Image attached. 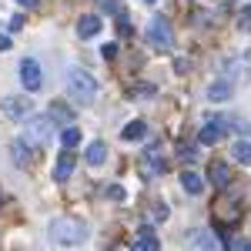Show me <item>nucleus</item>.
Wrapping results in <instances>:
<instances>
[{"instance_id": "f257e3e1", "label": "nucleus", "mask_w": 251, "mask_h": 251, "mask_svg": "<svg viewBox=\"0 0 251 251\" xmlns=\"http://www.w3.org/2000/svg\"><path fill=\"white\" fill-rule=\"evenodd\" d=\"M50 241L60 248H77L87 241V225L80 218H54L50 221Z\"/></svg>"}, {"instance_id": "f03ea898", "label": "nucleus", "mask_w": 251, "mask_h": 251, "mask_svg": "<svg viewBox=\"0 0 251 251\" xmlns=\"http://www.w3.org/2000/svg\"><path fill=\"white\" fill-rule=\"evenodd\" d=\"M97 80L87 74V71H80V67H71V74H67V97L77 104V107H91L97 100Z\"/></svg>"}, {"instance_id": "7ed1b4c3", "label": "nucleus", "mask_w": 251, "mask_h": 251, "mask_svg": "<svg viewBox=\"0 0 251 251\" xmlns=\"http://www.w3.org/2000/svg\"><path fill=\"white\" fill-rule=\"evenodd\" d=\"M50 137H54V121H50V117H30V121L24 124V141H27L30 148H44Z\"/></svg>"}, {"instance_id": "20e7f679", "label": "nucleus", "mask_w": 251, "mask_h": 251, "mask_svg": "<svg viewBox=\"0 0 251 251\" xmlns=\"http://www.w3.org/2000/svg\"><path fill=\"white\" fill-rule=\"evenodd\" d=\"M148 44H154L157 50H168V47L174 44L171 20L168 17H151V24H148Z\"/></svg>"}, {"instance_id": "39448f33", "label": "nucleus", "mask_w": 251, "mask_h": 251, "mask_svg": "<svg viewBox=\"0 0 251 251\" xmlns=\"http://www.w3.org/2000/svg\"><path fill=\"white\" fill-rule=\"evenodd\" d=\"M221 71H225V80L231 84V87H238V84H248L251 77V60L248 57H231L221 64Z\"/></svg>"}, {"instance_id": "423d86ee", "label": "nucleus", "mask_w": 251, "mask_h": 251, "mask_svg": "<svg viewBox=\"0 0 251 251\" xmlns=\"http://www.w3.org/2000/svg\"><path fill=\"white\" fill-rule=\"evenodd\" d=\"M0 111L7 121H24V117H30V97H3Z\"/></svg>"}, {"instance_id": "0eeeda50", "label": "nucleus", "mask_w": 251, "mask_h": 251, "mask_svg": "<svg viewBox=\"0 0 251 251\" xmlns=\"http://www.w3.org/2000/svg\"><path fill=\"white\" fill-rule=\"evenodd\" d=\"M20 80H24L27 91H40V84H44V71H40V64L34 57L20 60Z\"/></svg>"}, {"instance_id": "6e6552de", "label": "nucleus", "mask_w": 251, "mask_h": 251, "mask_svg": "<svg viewBox=\"0 0 251 251\" xmlns=\"http://www.w3.org/2000/svg\"><path fill=\"white\" fill-rule=\"evenodd\" d=\"M225 131H228V117H208L204 127H201V134H198V141L201 144H218L225 137Z\"/></svg>"}, {"instance_id": "1a4fd4ad", "label": "nucleus", "mask_w": 251, "mask_h": 251, "mask_svg": "<svg viewBox=\"0 0 251 251\" xmlns=\"http://www.w3.org/2000/svg\"><path fill=\"white\" fill-rule=\"evenodd\" d=\"M47 117L54 121V124H74V111H71V104H64V100H50L47 104Z\"/></svg>"}, {"instance_id": "9d476101", "label": "nucleus", "mask_w": 251, "mask_h": 251, "mask_svg": "<svg viewBox=\"0 0 251 251\" xmlns=\"http://www.w3.org/2000/svg\"><path fill=\"white\" fill-rule=\"evenodd\" d=\"M77 168V157H74V148H67L64 154L57 157V168H54V181H67Z\"/></svg>"}, {"instance_id": "9b49d317", "label": "nucleus", "mask_w": 251, "mask_h": 251, "mask_svg": "<svg viewBox=\"0 0 251 251\" xmlns=\"http://www.w3.org/2000/svg\"><path fill=\"white\" fill-rule=\"evenodd\" d=\"M188 241H191L194 251H218V241H214L211 231H191V234H188Z\"/></svg>"}, {"instance_id": "f8f14e48", "label": "nucleus", "mask_w": 251, "mask_h": 251, "mask_svg": "<svg viewBox=\"0 0 251 251\" xmlns=\"http://www.w3.org/2000/svg\"><path fill=\"white\" fill-rule=\"evenodd\" d=\"M208 174H211V184H218V188H228V181H231V168L225 161H211Z\"/></svg>"}, {"instance_id": "ddd939ff", "label": "nucleus", "mask_w": 251, "mask_h": 251, "mask_svg": "<svg viewBox=\"0 0 251 251\" xmlns=\"http://www.w3.org/2000/svg\"><path fill=\"white\" fill-rule=\"evenodd\" d=\"M231 94H234V87L228 84V80H214L211 87L204 91V97H208V100H214V104H221V100H228Z\"/></svg>"}, {"instance_id": "4468645a", "label": "nucleus", "mask_w": 251, "mask_h": 251, "mask_svg": "<svg viewBox=\"0 0 251 251\" xmlns=\"http://www.w3.org/2000/svg\"><path fill=\"white\" fill-rule=\"evenodd\" d=\"M100 27H104V20L97 17V14H84V17L77 20V34L80 37H94Z\"/></svg>"}, {"instance_id": "2eb2a0df", "label": "nucleus", "mask_w": 251, "mask_h": 251, "mask_svg": "<svg viewBox=\"0 0 251 251\" xmlns=\"http://www.w3.org/2000/svg\"><path fill=\"white\" fill-rule=\"evenodd\" d=\"M134 251H161L157 234L151 231V228H141V231H137V241H134Z\"/></svg>"}, {"instance_id": "dca6fc26", "label": "nucleus", "mask_w": 251, "mask_h": 251, "mask_svg": "<svg viewBox=\"0 0 251 251\" xmlns=\"http://www.w3.org/2000/svg\"><path fill=\"white\" fill-rule=\"evenodd\" d=\"M10 157L17 161L20 168H27V164H30V144H27L24 137H20V141H14V144H10Z\"/></svg>"}, {"instance_id": "f3484780", "label": "nucleus", "mask_w": 251, "mask_h": 251, "mask_svg": "<svg viewBox=\"0 0 251 251\" xmlns=\"http://www.w3.org/2000/svg\"><path fill=\"white\" fill-rule=\"evenodd\" d=\"M84 161H87V164H91V168H100V164H104V161H107V148H104V144H100V141H94V144H91V148H87V154H84Z\"/></svg>"}, {"instance_id": "a211bd4d", "label": "nucleus", "mask_w": 251, "mask_h": 251, "mask_svg": "<svg viewBox=\"0 0 251 251\" xmlns=\"http://www.w3.org/2000/svg\"><path fill=\"white\" fill-rule=\"evenodd\" d=\"M181 184H184V191H188V194H201V191H204V177L194 174V171L181 174Z\"/></svg>"}, {"instance_id": "6ab92c4d", "label": "nucleus", "mask_w": 251, "mask_h": 251, "mask_svg": "<svg viewBox=\"0 0 251 251\" xmlns=\"http://www.w3.org/2000/svg\"><path fill=\"white\" fill-rule=\"evenodd\" d=\"M144 134H148V124H144V121H131V124L121 131V137H124V141H141Z\"/></svg>"}, {"instance_id": "aec40b11", "label": "nucleus", "mask_w": 251, "mask_h": 251, "mask_svg": "<svg viewBox=\"0 0 251 251\" xmlns=\"http://www.w3.org/2000/svg\"><path fill=\"white\" fill-rule=\"evenodd\" d=\"M231 154H234L238 164H248L251 168V141H238V144L231 148Z\"/></svg>"}, {"instance_id": "412c9836", "label": "nucleus", "mask_w": 251, "mask_h": 251, "mask_svg": "<svg viewBox=\"0 0 251 251\" xmlns=\"http://www.w3.org/2000/svg\"><path fill=\"white\" fill-rule=\"evenodd\" d=\"M60 144H64V148H77V144H80V131L74 127V124H67V127H64V134H60Z\"/></svg>"}, {"instance_id": "4be33fe9", "label": "nucleus", "mask_w": 251, "mask_h": 251, "mask_svg": "<svg viewBox=\"0 0 251 251\" xmlns=\"http://www.w3.org/2000/svg\"><path fill=\"white\" fill-rule=\"evenodd\" d=\"M141 171H144L148 177H151V174H161V171H164V164H161L157 157H154V161H151V157H144V164H141Z\"/></svg>"}, {"instance_id": "5701e85b", "label": "nucleus", "mask_w": 251, "mask_h": 251, "mask_svg": "<svg viewBox=\"0 0 251 251\" xmlns=\"http://www.w3.org/2000/svg\"><path fill=\"white\" fill-rule=\"evenodd\" d=\"M177 157L191 164V161H198V148H194V144H181V148H177Z\"/></svg>"}, {"instance_id": "b1692460", "label": "nucleus", "mask_w": 251, "mask_h": 251, "mask_svg": "<svg viewBox=\"0 0 251 251\" xmlns=\"http://www.w3.org/2000/svg\"><path fill=\"white\" fill-rule=\"evenodd\" d=\"M154 84H134V87H131V97H154Z\"/></svg>"}, {"instance_id": "393cba45", "label": "nucleus", "mask_w": 251, "mask_h": 251, "mask_svg": "<svg viewBox=\"0 0 251 251\" xmlns=\"http://www.w3.org/2000/svg\"><path fill=\"white\" fill-rule=\"evenodd\" d=\"M228 248L231 251H251V241L248 238H228Z\"/></svg>"}, {"instance_id": "a878e982", "label": "nucleus", "mask_w": 251, "mask_h": 251, "mask_svg": "<svg viewBox=\"0 0 251 251\" xmlns=\"http://www.w3.org/2000/svg\"><path fill=\"white\" fill-rule=\"evenodd\" d=\"M231 124H234V127H238V131H241V134H251V124H248V121H245V117H234Z\"/></svg>"}, {"instance_id": "bb28decb", "label": "nucleus", "mask_w": 251, "mask_h": 251, "mask_svg": "<svg viewBox=\"0 0 251 251\" xmlns=\"http://www.w3.org/2000/svg\"><path fill=\"white\" fill-rule=\"evenodd\" d=\"M104 57H107V60L117 57V47H114V44H107V47H104Z\"/></svg>"}, {"instance_id": "cd10ccee", "label": "nucleus", "mask_w": 251, "mask_h": 251, "mask_svg": "<svg viewBox=\"0 0 251 251\" xmlns=\"http://www.w3.org/2000/svg\"><path fill=\"white\" fill-rule=\"evenodd\" d=\"M107 194H111L114 201H121V198H124V188H117V184H114V188H111V191H107Z\"/></svg>"}, {"instance_id": "c85d7f7f", "label": "nucleus", "mask_w": 251, "mask_h": 251, "mask_svg": "<svg viewBox=\"0 0 251 251\" xmlns=\"http://www.w3.org/2000/svg\"><path fill=\"white\" fill-rule=\"evenodd\" d=\"M7 47H10V37H7V34H0V50H7Z\"/></svg>"}, {"instance_id": "c756f323", "label": "nucleus", "mask_w": 251, "mask_h": 251, "mask_svg": "<svg viewBox=\"0 0 251 251\" xmlns=\"http://www.w3.org/2000/svg\"><path fill=\"white\" fill-rule=\"evenodd\" d=\"M17 3H20V7H37L40 0H17Z\"/></svg>"}]
</instances>
